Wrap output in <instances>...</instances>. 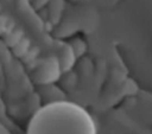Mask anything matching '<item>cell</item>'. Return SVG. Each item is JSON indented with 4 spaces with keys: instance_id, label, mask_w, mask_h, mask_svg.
<instances>
[{
    "instance_id": "6da1fadb",
    "label": "cell",
    "mask_w": 152,
    "mask_h": 134,
    "mask_svg": "<svg viewBox=\"0 0 152 134\" xmlns=\"http://www.w3.org/2000/svg\"><path fill=\"white\" fill-rule=\"evenodd\" d=\"M28 134H94V126L76 106L58 103L36 116Z\"/></svg>"
},
{
    "instance_id": "7a4b0ae2",
    "label": "cell",
    "mask_w": 152,
    "mask_h": 134,
    "mask_svg": "<svg viewBox=\"0 0 152 134\" xmlns=\"http://www.w3.org/2000/svg\"><path fill=\"white\" fill-rule=\"evenodd\" d=\"M75 62V53H74V49L71 46H65L62 52H61V59H59V64H61V69L63 71L69 70L72 64Z\"/></svg>"
},
{
    "instance_id": "3957f363",
    "label": "cell",
    "mask_w": 152,
    "mask_h": 134,
    "mask_svg": "<svg viewBox=\"0 0 152 134\" xmlns=\"http://www.w3.org/2000/svg\"><path fill=\"white\" fill-rule=\"evenodd\" d=\"M49 6H50L49 13H50L51 18L53 19V21H57L61 15V12L63 9V0H51L49 2Z\"/></svg>"
},
{
    "instance_id": "277c9868",
    "label": "cell",
    "mask_w": 152,
    "mask_h": 134,
    "mask_svg": "<svg viewBox=\"0 0 152 134\" xmlns=\"http://www.w3.org/2000/svg\"><path fill=\"white\" fill-rule=\"evenodd\" d=\"M28 47H30V42L27 38H23L19 43H17L14 46H13V52L18 56V57H21L27 53L28 51Z\"/></svg>"
},
{
    "instance_id": "5b68a950",
    "label": "cell",
    "mask_w": 152,
    "mask_h": 134,
    "mask_svg": "<svg viewBox=\"0 0 152 134\" xmlns=\"http://www.w3.org/2000/svg\"><path fill=\"white\" fill-rule=\"evenodd\" d=\"M50 1H51V0H32V5H33V7H34L36 9H40V8H43L44 6L49 5Z\"/></svg>"
},
{
    "instance_id": "8992f818",
    "label": "cell",
    "mask_w": 152,
    "mask_h": 134,
    "mask_svg": "<svg viewBox=\"0 0 152 134\" xmlns=\"http://www.w3.org/2000/svg\"><path fill=\"white\" fill-rule=\"evenodd\" d=\"M7 24H8L7 18L4 15H0V33L5 32L7 30Z\"/></svg>"
},
{
    "instance_id": "52a82bcc",
    "label": "cell",
    "mask_w": 152,
    "mask_h": 134,
    "mask_svg": "<svg viewBox=\"0 0 152 134\" xmlns=\"http://www.w3.org/2000/svg\"><path fill=\"white\" fill-rule=\"evenodd\" d=\"M28 1H32V0H28Z\"/></svg>"
}]
</instances>
